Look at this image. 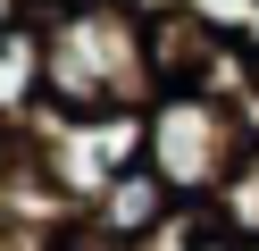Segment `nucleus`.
I'll return each mask as SVG.
<instances>
[{"mask_svg": "<svg viewBox=\"0 0 259 251\" xmlns=\"http://www.w3.org/2000/svg\"><path fill=\"white\" fill-rule=\"evenodd\" d=\"M42 9H67V0H42Z\"/></svg>", "mask_w": 259, "mask_h": 251, "instance_id": "9d476101", "label": "nucleus"}, {"mask_svg": "<svg viewBox=\"0 0 259 251\" xmlns=\"http://www.w3.org/2000/svg\"><path fill=\"white\" fill-rule=\"evenodd\" d=\"M192 17H201V25H218V33H242V17L259 9V0H184Z\"/></svg>", "mask_w": 259, "mask_h": 251, "instance_id": "39448f33", "label": "nucleus"}, {"mask_svg": "<svg viewBox=\"0 0 259 251\" xmlns=\"http://www.w3.org/2000/svg\"><path fill=\"white\" fill-rule=\"evenodd\" d=\"M218 218H226L234 234H259V151H251V159L234 167V184L218 193Z\"/></svg>", "mask_w": 259, "mask_h": 251, "instance_id": "20e7f679", "label": "nucleus"}, {"mask_svg": "<svg viewBox=\"0 0 259 251\" xmlns=\"http://www.w3.org/2000/svg\"><path fill=\"white\" fill-rule=\"evenodd\" d=\"M242 251H259V234H242Z\"/></svg>", "mask_w": 259, "mask_h": 251, "instance_id": "1a4fd4ad", "label": "nucleus"}, {"mask_svg": "<svg viewBox=\"0 0 259 251\" xmlns=\"http://www.w3.org/2000/svg\"><path fill=\"white\" fill-rule=\"evenodd\" d=\"M84 218H92V226H101L117 251H134L142 234H159V226L176 218V193H167V176L142 159V167H125V176H109L101 193L84 201Z\"/></svg>", "mask_w": 259, "mask_h": 251, "instance_id": "7ed1b4c3", "label": "nucleus"}, {"mask_svg": "<svg viewBox=\"0 0 259 251\" xmlns=\"http://www.w3.org/2000/svg\"><path fill=\"white\" fill-rule=\"evenodd\" d=\"M242 50H251V59H259V9L242 17Z\"/></svg>", "mask_w": 259, "mask_h": 251, "instance_id": "6e6552de", "label": "nucleus"}, {"mask_svg": "<svg viewBox=\"0 0 259 251\" xmlns=\"http://www.w3.org/2000/svg\"><path fill=\"white\" fill-rule=\"evenodd\" d=\"M117 9H134L142 25H159V17H176V9H184V0H117Z\"/></svg>", "mask_w": 259, "mask_h": 251, "instance_id": "0eeeda50", "label": "nucleus"}, {"mask_svg": "<svg viewBox=\"0 0 259 251\" xmlns=\"http://www.w3.org/2000/svg\"><path fill=\"white\" fill-rule=\"evenodd\" d=\"M17 25H42V0H0V33H17Z\"/></svg>", "mask_w": 259, "mask_h": 251, "instance_id": "423d86ee", "label": "nucleus"}, {"mask_svg": "<svg viewBox=\"0 0 259 251\" xmlns=\"http://www.w3.org/2000/svg\"><path fill=\"white\" fill-rule=\"evenodd\" d=\"M142 117H151V151H142V159L167 176L176 201H218L226 184H234V167L259 151L251 117H242L226 92H209V84L151 92V100H142Z\"/></svg>", "mask_w": 259, "mask_h": 251, "instance_id": "f03ea898", "label": "nucleus"}, {"mask_svg": "<svg viewBox=\"0 0 259 251\" xmlns=\"http://www.w3.org/2000/svg\"><path fill=\"white\" fill-rule=\"evenodd\" d=\"M159 92L151 76V25L117 0H67L42 9V109L92 117V109H142Z\"/></svg>", "mask_w": 259, "mask_h": 251, "instance_id": "f257e3e1", "label": "nucleus"}]
</instances>
